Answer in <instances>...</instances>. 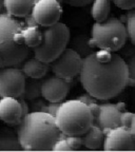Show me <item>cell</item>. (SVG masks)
I'll return each instance as SVG.
<instances>
[{
	"label": "cell",
	"mask_w": 135,
	"mask_h": 152,
	"mask_svg": "<svg viewBox=\"0 0 135 152\" xmlns=\"http://www.w3.org/2000/svg\"><path fill=\"white\" fill-rule=\"evenodd\" d=\"M80 83L87 93L97 100L116 97L128 86V66L118 54H112L108 62H98L94 52L82 58Z\"/></svg>",
	"instance_id": "1"
},
{
	"label": "cell",
	"mask_w": 135,
	"mask_h": 152,
	"mask_svg": "<svg viewBox=\"0 0 135 152\" xmlns=\"http://www.w3.org/2000/svg\"><path fill=\"white\" fill-rule=\"evenodd\" d=\"M60 133L54 116L42 111L28 112L21 118L17 129L23 151H52Z\"/></svg>",
	"instance_id": "2"
},
{
	"label": "cell",
	"mask_w": 135,
	"mask_h": 152,
	"mask_svg": "<svg viewBox=\"0 0 135 152\" xmlns=\"http://www.w3.org/2000/svg\"><path fill=\"white\" fill-rule=\"evenodd\" d=\"M22 30V23L9 14H0V68L18 66L31 55L24 45H17L13 35Z\"/></svg>",
	"instance_id": "3"
},
{
	"label": "cell",
	"mask_w": 135,
	"mask_h": 152,
	"mask_svg": "<svg viewBox=\"0 0 135 152\" xmlns=\"http://www.w3.org/2000/svg\"><path fill=\"white\" fill-rule=\"evenodd\" d=\"M54 118L59 131L66 136H81L93 125V115L88 104L77 99L60 102Z\"/></svg>",
	"instance_id": "4"
},
{
	"label": "cell",
	"mask_w": 135,
	"mask_h": 152,
	"mask_svg": "<svg viewBox=\"0 0 135 152\" xmlns=\"http://www.w3.org/2000/svg\"><path fill=\"white\" fill-rule=\"evenodd\" d=\"M128 39L126 26L120 19L108 16L101 21H95L91 30L89 45L110 52H117L126 45Z\"/></svg>",
	"instance_id": "5"
},
{
	"label": "cell",
	"mask_w": 135,
	"mask_h": 152,
	"mask_svg": "<svg viewBox=\"0 0 135 152\" xmlns=\"http://www.w3.org/2000/svg\"><path fill=\"white\" fill-rule=\"evenodd\" d=\"M40 31L42 38L41 42L33 48L34 57L42 62L50 64L70 43V28L63 22L58 21L51 26H42Z\"/></svg>",
	"instance_id": "6"
},
{
	"label": "cell",
	"mask_w": 135,
	"mask_h": 152,
	"mask_svg": "<svg viewBox=\"0 0 135 152\" xmlns=\"http://www.w3.org/2000/svg\"><path fill=\"white\" fill-rule=\"evenodd\" d=\"M50 70L55 76L72 81L80 73L82 57L73 49L66 48L57 58L50 64Z\"/></svg>",
	"instance_id": "7"
},
{
	"label": "cell",
	"mask_w": 135,
	"mask_h": 152,
	"mask_svg": "<svg viewBox=\"0 0 135 152\" xmlns=\"http://www.w3.org/2000/svg\"><path fill=\"white\" fill-rule=\"evenodd\" d=\"M26 83V75L17 66L0 68V97L18 98Z\"/></svg>",
	"instance_id": "8"
},
{
	"label": "cell",
	"mask_w": 135,
	"mask_h": 152,
	"mask_svg": "<svg viewBox=\"0 0 135 152\" xmlns=\"http://www.w3.org/2000/svg\"><path fill=\"white\" fill-rule=\"evenodd\" d=\"M31 15L38 26H51L60 20L61 3L57 0H37L33 4Z\"/></svg>",
	"instance_id": "9"
},
{
	"label": "cell",
	"mask_w": 135,
	"mask_h": 152,
	"mask_svg": "<svg viewBox=\"0 0 135 152\" xmlns=\"http://www.w3.org/2000/svg\"><path fill=\"white\" fill-rule=\"evenodd\" d=\"M104 151H135V135L128 128L118 126L104 134Z\"/></svg>",
	"instance_id": "10"
},
{
	"label": "cell",
	"mask_w": 135,
	"mask_h": 152,
	"mask_svg": "<svg viewBox=\"0 0 135 152\" xmlns=\"http://www.w3.org/2000/svg\"><path fill=\"white\" fill-rule=\"evenodd\" d=\"M71 90V81L58 76H51L42 81L41 96L49 102H61Z\"/></svg>",
	"instance_id": "11"
},
{
	"label": "cell",
	"mask_w": 135,
	"mask_h": 152,
	"mask_svg": "<svg viewBox=\"0 0 135 152\" xmlns=\"http://www.w3.org/2000/svg\"><path fill=\"white\" fill-rule=\"evenodd\" d=\"M121 111L114 104H102L98 106L97 114L93 118V124L98 126L106 134L109 130L120 126Z\"/></svg>",
	"instance_id": "12"
},
{
	"label": "cell",
	"mask_w": 135,
	"mask_h": 152,
	"mask_svg": "<svg viewBox=\"0 0 135 152\" xmlns=\"http://www.w3.org/2000/svg\"><path fill=\"white\" fill-rule=\"evenodd\" d=\"M22 116V108L18 98L0 97V121L9 126H18Z\"/></svg>",
	"instance_id": "13"
},
{
	"label": "cell",
	"mask_w": 135,
	"mask_h": 152,
	"mask_svg": "<svg viewBox=\"0 0 135 152\" xmlns=\"http://www.w3.org/2000/svg\"><path fill=\"white\" fill-rule=\"evenodd\" d=\"M22 73L26 75V77H30V78H43L49 71H50V64L42 62L40 60H38L37 58L33 57V58H28L21 64V69Z\"/></svg>",
	"instance_id": "14"
},
{
	"label": "cell",
	"mask_w": 135,
	"mask_h": 152,
	"mask_svg": "<svg viewBox=\"0 0 135 152\" xmlns=\"http://www.w3.org/2000/svg\"><path fill=\"white\" fill-rule=\"evenodd\" d=\"M34 0H3L7 14L15 18H24L31 14Z\"/></svg>",
	"instance_id": "15"
},
{
	"label": "cell",
	"mask_w": 135,
	"mask_h": 152,
	"mask_svg": "<svg viewBox=\"0 0 135 152\" xmlns=\"http://www.w3.org/2000/svg\"><path fill=\"white\" fill-rule=\"evenodd\" d=\"M104 133L98 126L93 124L81 135L82 146L89 150H97L100 149L104 145Z\"/></svg>",
	"instance_id": "16"
},
{
	"label": "cell",
	"mask_w": 135,
	"mask_h": 152,
	"mask_svg": "<svg viewBox=\"0 0 135 152\" xmlns=\"http://www.w3.org/2000/svg\"><path fill=\"white\" fill-rule=\"evenodd\" d=\"M0 151H23L17 133L9 127L0 128Z\"/></svg>",
	"instance_id": "17"
},
{
	"label": "cell",
	"mask_w": 135,
	"mask_h": 152,
	"mask_svg": "<svg viewBox=\"0 0 135 152\" xmlns=\"http://www.w3.org/2000/svg\"><path fill=\"white\" fill-rule=\"evenodd\" d=\"M42 78H26V83L21 95L18 98H22L24 100H34L41 96V85H42Z\"/></svg>",
	"instance_id": "18"
},
{
	"label": "cell",
	"mask_w": 135,
	"mask_h": 152,
	"mask_svg": "<svg viewBox=\"0 0 135 152\" xmlns=\"http://www.w3.org/2000/svg\"><path fill=\"white\" fill-rule=\"evenodd\" d=\"M22 36H23V42L30 49L37 47L41 42V31L38 26H26L21 30Z\"/></svg>",
	"instance_id": "19"
},
{
	"label": "cell",
	"mask_w": 135,
	"mask_h": 152,
	"mask_svg": "<svg viewBox=\"0 0 135 152\" xmlns=\"http://www.w3.org/2000/svg\"><path fill=\"white\" fill-rule=\"evenodd\" d=\"M111 11V0H94L91 15L95 21H101L106 19Z\"/></svg>",
	"instance_id": "20"
},
{
	"label": "cell",
	"mask_w": 135,
	"mask_h": 152,
	"mask_svg": "<svg viewBox=\"0 0 135 152\" xmlns=\"http://www.w3.org/2000/svg\"><path fill=\"white\" fill-rule=\"evenodd\" d=\"M89 39H90V37H88L87 35L75 36L71 41V49H73L75 52H77L83 58L87 55L94 52L89 45Z\"/></svg>",
	"instance_id": "21"
},
{
	"label": "cell",
	"mask_w": 135,
	"mask_h": 152,
	"mask_svg": "<svg viewBox=\"0 0 135 152\" xmlns=\"http://www.w3.org/2000/svg\"><path fill=\"white\" fill-rule=\"evenodd\" d=\"M126 31L128 38L132 43H135V12L134 10H129L126 18Z\"/></svg>",
	"instance_id": "22"
},
{
	"label": "cell",
	"mask_w": 135,
	"mask_h": 152,
	"mask_svg": "<svg viewBox=\"0 0 135 152\" xmlns=\"http://www.w3.org/2000/svg\"><path fill=\"white\" fill-rule=\"evenodd\" d=\"M120 126L128 128L131 132L135 135V121H134V114L128 111L121 112L120 115Z\"/></svg>",
	"instance_id": "23"
},
{
	"label": "cell",
	"mask_w": 135,
	"mask_h": 152,
	"mask_svg": "<svg viewBox=\"0 0 135 152\" xmlns=\"http://www.w3.org/2000/svg\"><path fill=\"white\" fill-rule=\"evenodd\" d=\"M127 66H128V76H129V80H128V86L133 87L135 83V56L132 55L130 57L129 61H127Z\"/></svg>",
	"instance_id": "24"
},
{
	"label": "cell",
	"mask_w": 135,
	"mask_h": 152,
	"mask_svg": "<svg viewBox=\"0 0 135 152\" xmlns=\"http://www.w3.org/2000/svg\"><path fill=\"white\" fill-rule=\"evenodd\" d=\"M66 140L68 142L69 147L71 148L72 151L74 150H78L82 147V140H81V136L78 135H69L66 136Z\"/></svg>",
	"instance_id": "25"
},
{
	"label": "cell",
	"mask_w": 135,
	"mask_h": 152,
	"mask_svg": "<svg viewBox=\"0 0 135 152\" xmlns=\"http://www.w3.org/2000/svg\"><path fill=\"white\" fill-rule=\"evenodd\" d=\"M112 54L113 53L110 52L108 50H104V49H99L97 52H94V56L95 59L97 60L98 62H108L110 59H111Z\"/></svg>",
	"instance_id": "26"
},
{
	"label": "cell",
	"mask_w": 135,
	"mask_h": 152,
	"mask_svg": "<svg viewBox=\"0 0 135 152\" xmlns=\"http://www.w3.org/2000/svg\"><path fill=\"white\" fill-rule=\"evenodd\" d=\"M114 4L121 10H133L135 7V0H112Z\"/></svg>",
	"instance_id": "27"
},
{
	"label": "cell",
	"mask_w": 135,
	"mask_h": 152,
	"mask_svg": "<svg viewBox=\"0 0 135 152\" xmlns=\"http://www.w3.org/2000/svg\"><path fill=\"white\" fill-rule=\"evenodd\" d=\"M59 104H60V102H50V104H45L41 111L45 112V113H49L50 115H52V116H55V114H56V111H57V109H58V107H59Z\"/></svg>",
	"instance_id": "28"
},
{
	"label": "cell",
	"mask_w": 135,
	"mask_h": 152,
	"mask_svg": "<svg viewBox=\"0 0 135 152\" xmlns=\"http://www.w3.org/2000/svg\"><path fill=\"white\" fill-rule=\"evenodd\" d=\"M64 2L68 3L69 5H72V7H85V5L90 4L92 3L94 0H63Z\"/></svg>",
	"instance_id": "29"
},
{
	"label": "cell",
	"mask_w": 135,
	"mask_h": 152,
	"mask_svg": "<svg viewBox=\"0 0 135 152\" xmlns=\"http://www.w3.org/2000/svg\"><path fill=\"white\" fill-rule=\"evenodd\" d=\"M76 99L85 102V104H93V102H97V99H96V98H94L93 96H91L89 93H85V94L80 95V96H78Z\"/></svg>",
	"instance_id": "30"
},
{
	"label": "cell",
	"mask_w": 135,
	"mask_h": 152,
	"mask_svg": "<svg viewBox=\"0 0 135 152\" xmlns=\"http://www.w3.org/2000/svg\"><path fill=\"white\" fill-rule=\"evenodd\" d=\"M13 40H14L15 42L17 43V45H24V42H23V36H22L21 31L14 33V35H13Z\"/></svg>",
	"instance_id": "31"
},
{
	"label": "cell",
	"mask_w": 135,
	"mask_h": 152,
	"mask_svg": "<svg viewBox=\"0 0 135 152\" xmlns=\"http://www.w3.org/2000/svg\"><path fill=\"white\" fill-rule=\"evenodd\" d=\"M19 102H20V104H21V108H22V115L24 116L26 114L28 113V104H26V100L22 99V98H19Z\"/></svg>",
	"instance_id": "32"
},
{
	"label": "cell",
	"mask_w": 135,
	"mask_h": 152,
	"mask_svg": "<svg viewBox=\"0 0 135 152\" xmlns=\"http://www.w3.org/2000/svg\"><path fill=\"white\" fill-rule=\"evenodd\" d=\"M3 7V0H0V10Z\"/></svg>",
	"instance_id": "33"
},
{
	"label": "cell",
	"mask_w": 135,
	"mask_h": 152,
	"mask_svg": "<svg viewBox=\"0 0 135 152\" xmlns=\"http://www.w3.org/2000/svg\"><path fill=\"white\" fill-rule=\"evenodd\" d=\"M35 1H37V0H34V2H35ZM57 1H59V2H60V3H61V2H62V1H63V0H57Z\"/></svg>",
	"instance_id": "34"
}]
</instances>
